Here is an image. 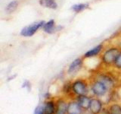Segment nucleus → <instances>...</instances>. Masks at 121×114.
Returning <instances> with one entry per match:
<instances>
[{"mask_svg": "<svg viewBox=\"0 0 121 114\" xmlns=\"http://www.w3.org/2000/svg\"><path fill=\"white\" fill-rule=\"evenodd\" d=\"M120 52L121 49L117 46H112V47L106 49L101 57V62L107 66H113Z\"/></svg>", "mask_w": 121, "mask_h": 114, "instance_id": "nucleus-1", "label": "nucleus"}, {"mask_svg": "<svg viewBox=\"0 0 121 114\" xmlns=\"http://www.w3.org/2000/svg\"><path fill=\"white\" fill-rule=\"evenodd\" d=\"M56 106L52 100H48L45 104V114H55Z\"/></svg>", "mask_w": 121, "mask_h": 114, "instance_id": "nucleus-14", "label": "nucleus"}, {"mask_svg": "<svg viewBox=\"0 0 121 114\" xmlns=\"http://www.w3.org/2000/svg\"><path fill=\"white\" fill-rule=\"evenodd\" d=\"M120 35H121V28H120Z\"/></svg>", "mask_w": 121, "mask_h": 114, "instance_id": "nucleus-20", "label": "nucleus"}, {"mask_svg": "<svg viewBox=\"0 0 121 114\" xmlns=\"http://www.w3.org/2000/svg\"><path fill=\"white\" fill-rule=\"evenodd\" d=\"M34 114H45V104L38 106L34 110Z\"/></svg>", "mask_w": 121, "mask_h": 114, "instance_id": "nucleus-19", "label": "nucleus"}, {"mask_svg": "<svg viewBox=\"0 0 121 114\" xmlns=\"http://www.w3.org/2000/svg\"><path fill=\"white\" fill-rule=\"evenodd\" d=\"M68 104L62 100H60L56 105V111L55 114H66L67 113Z\"/></svg>", "mask_w": 121, "mask_h": 114, "instance_id": "nucleus-12", "label": "nucleus"}, {"mask_svg": "<svg viewBox=\"0 0 121 114\" xmlns=\"http://www.w3.org/2000/svg\"><path fill=\"white\" fill-rule=\"evenodd\" d=\"M77 102L79 105L81 106V108L85 110V109H89V106H90V102H91V98L87 97L86 95H82V96H78Z\"/></svg>", "mask_w": 121, "mask_h": 114, "instance_id": "nucleus-11", "label": "nucleus"}, {"mask_svg": "<svg viewBox=\"0 0 121 114\" xmlns=\"http://www.w3.org/2000/svg\"><path fill=\"white\" fill-rule=\"evenodd\" d=\"M71 89L73 92L77 94V96H82V95H86L88 93V85L85 81L83 80H77L73 81L71 85Z\"/></svg>", "mask_w": 121, "mask_h": 114, "instance_id": "nucleus-3", "label": "nucleus"}, {"mask_svg": "<svg viewBox=\"0 0 121 114\" xmlns=\"http://www.w3.org/2000/svg\"><path fill=\"white\" fill-rule=\"evenodd\" d=\"M102 103L98 98L91 99L90 106H89V111L92 114H99L102 110Z\"/></svg>", "mask_w": 121, "mask_h": 114, "instance_id": "nucleus-6", "label": "nucleus"}, {"mask_svg": "<svg viewBox=\"0 0 121 114\" xmlns=\"http://www.w3.org/2000/svg\"><path fill=\"white\" fill-rule=\"evenodd\" d=\"M103 49H104L103 44L102 43L98 44L96 46V47H95L94 48L87 51L84 54V56H83V57H84V58H92V57L97 56L102 52Z\"/></svg>", "mask_w": 121, "mask_h": 114, "instance_id": "nucleus-9", "label": "nucleus"}, {"mask_svg": "<svg viewBox=\"0 0 121 114\" xmlns=\"http://www.w3.org/2000/svg\"><path fill=\"white\" fill-rule=\"evenodd\" d=\"M82 109L79 105L77 101H71L68 103L67 114H82Z\"/></svg>", "mask_w": 121, "mask_h": 114, "instance_id": "nucleus-8", "label": "nucleus"}, {"mask_svg": "<svg viewBox=\"0 0 121 114\" xmlns=\"http://www.w3.org/2000/svg\"><path fill=\"white\" fill-rule=\"evenodd\" d=\"M89 7V4H87V3H78V4H75V5L72 6L71 9L73 11H75V12L79 13L87 9Z\"/></svg>", "mask_w": 121, "mask_h": 114, "instance_id": "nucleus-16", "label": "nucleus"}, {"mask_svg": "<svg viewBox=\"0 0 121 114\" xmlns=\"http://www.w3.org/2000/svg\"><path fill=\"white\" fill-rule=\"evenodd\" d=\"M113 66L116 69L121 70V52H120L119 56H117V58L115 60V62H114V63H113Z\"/></svg>", "mask_w": 121, "mask_h": 114, "instance_id": "nucleus-18", "label": "nucleus"}, {"mask_svg": "<svg viewBox=\"0 0 121 114\" xmlns=\"http://www.w3.org/2000/svg\"><path fill=\"white\" fill-rule=\"evenodd\" d=\"M39 3L41 6L49 9H58V3L55 0H39Z\"/></svg>", "mask_w": 121, "mask_h": 114, "instance_id": "nucleus-13", "label": "nucleus"}, {"mask_svg": "<svg viewBox=\"0 0 121 114\" xmlns=\"http://www.w3.org/2000/svg\"><path fill=\"white\" fill-rule=\"evenodd\" d=\"M82 64H83V60L82 58H77L74 59L73 62L70 63L69 67H68V69H67L68 74H70V75L76 74L82 68Z\"/></svg>", "mask_w": 121, "mask_h": 114, "instance_id": "nucleus-5", "label": "nucleus"}, {"mask_svg": "<svg viewBox=\"0 0 121 114\" xmlns=\"http://www.w3.org/2000/svg\"><path fill=\"white\" fill-rule=\"evenodd\" d=\"M60 28H61V27H56L55 20L52 19V20H49L48 21L45 23V24L43 28V30L47 33H54L56 31L60 30H59Z\"/></svg>", "mask_w": 121, "mask_h": 114, "instance_id": "nucleus-7", "label": "nucleus"}, {"mask_svg": "<svg viewBox=\"0 0 121 114\" xmlns=\"http://www.w3.org/2000/svg\"><path fill=\"white\" fill-rule=\"evenodd\" d=\"M97 79L99 80V81H101L102 83H104L109 90L114 86V80H113V78L112 77H111V76L108 75L102 74L98 76V78Z\"/></svg>", "mask_w": 121, "mask_h": 114, "instance_id": "nucleus-10", "label": "nucleus"}, {"mask_svg": "<svg viewBox=\"0 0 121 114\" xmlns=\"http://www.w3.org/2000/svg\"><path fill=\"white\" fill-rule=\"evenodd\" d=\"M110 114H121V106L118 104H113L110 106Z\"/></svg>", "mask_w": 121, "mask_h": 114, "instance_id": "nucleus-17", "label": "nucleus"}, {"mask_svg": "<svg viewBox=\"0 0 121 114\" xmlns=\"http://www.w3.org/2000/svg\"><path fill=\"white\" fill-rule=\"evenodd\" d=\"M91 90H92V94L96 97H103L107 94L109 89L104 83L96 79L91 85Z\"/></svg>", "mask_w": 121, "mask_h": 114, "instance_id": "nucleus-4", "label": "nucleus"}, {"mask_svg": "<svg viewBox=\"0 0 121 114\" xmlns=\"http://www.w3.org/2000/svg\"><path fill=\"white\" fill-rule=\"evenodd\" d=\"M19 5V2L17 0H14V1H11L7 5L5 8V11L8 14H11L13 13L14 11L17 9V7Z\"/></svg>", "mask_w": 121, "mask_h": 114, "instance_id": "nucleus-15", "label": "nucleus"}, {"mask_svg": "<svg viewBox=\"0 0 121 114\" xmlns=\"http://www.w3.org/2000/svg\"><path fill=\"white\" fill-rule=\"evenodd\" d=\"M45 23V22L44 21H40L34 22L31 24L24 27V28H22V30H21V35L22 37H32L40 28H43Z\"/></svg>", "mask_w": 121, "mask_h": 114, "instance_id": "nucleus-2", "label": "nucleus"}]
</instances>
